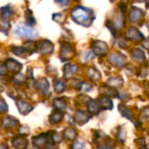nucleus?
Returning <instances> with one entry per match:
<instances>
[{
	"label": "nucleus",
	"mask_w": 149,
	"mask_h": 149,
	"mask_svg": "<svg viewBox=\"0 0 149 149\" xmlns=\"http://www.w3.org/2000/svg\"><path fill=\"white\" fill-rule=\"evenodd\" d=\"M15 33L19 37L26 38H33L36 37V31L32 28L22 24L17 27V29L15 30Z\"/></svg>",
	"instance_id": "f257e3e1"
},
{
	"label": "nucleus",
	"mask_w": 149,
	"mask_h": 149,
	"mask_svg": "<svg viewBox=\"0 0 149 149\" xmlns=\"http://www.w3.org/2000/svg\"><path fill=\"white\" fill-rule=\"evenodd\" d=\"M50 141H52L51 137L49 138V136L45 134L32 138V143L38 148H45L49 147V145L51 144Z\"/></svg>",
	"instance_id": "f03ea898"
},
{
	"label": "nucleus",
	"mask_w": 149,
	"mask_h": 149,
	"mask_svg": "<svg viewBox=\"0 0 149 149\" xmlns=\"http://www.w3.org/2000/svg\"><path fill=\"white\" fill-rule=\"evenodd\" d=\"M72 16L73 19L78 23H84L89 18V13L86 9L83 8H76L73 10Z\"/></svg>",
	"instance_id": "7ed1b4c3"
},
{
	"label": "nucleus",
	"mask_w": 149,
	"mask_h": 149,
	"mask_svg": "<svg viewBox=\"0 0 149 149\" xmlns=\"http://www.w3.org/2000/svg\"><path fill=\"white\" fill-rule=\"evenodd\" d=\"M12 145L16 149H25L28 146V140L24 135L16 136L12 141Z\"/></svg>",
	"instance_id": "20e7f679"
},
{
	"label": "nucleus",
	"mask_w": 149,
	"mask_h": 149,
	"mask_svg": "<svg viewBox=\"0 0 149 149\" xmlns=\"http://www.w3.org/2000/svg\"><path fill=\"white\" fill-rule=\"evenodd\" d=\"M16 105H17V108H18L19 113H20L21 114H23V115L28 114V113H29L30 112H31L32 109H33L32 106H31L29 103H27V102H25V101H24V100H17V101L16 102Z\"/></svg>",
	"instance_id": "39448f33"
},
{
	"label": "nucleus",
	"mask_w": 149,
	"mask_h": 149,
	"mask_svg": "<svg viewBox=\"0 0 149 149\" xmlns=\"http://www.w3.org/2000/svg\"><path fill=\"white\" fill-rule=\"evenodd\" d=\"M63 117H64V115H63V113L61 111L55 110L49 116V122L52 125L58 124V123H59L63 120Z\"/></svg>",
	"instance_id": "423d86ee"
},
{
	"label": "nucleus",
	"mask_w": 149,
	"mask_h": 149,
	"mask_svg": "<svg viewBox=\"0 0 149 149\" xmlns=\"http://www.w3.org/2000/svg\"><path fill=\"white\" fill-rule=\"evenodd\" d=\"M18 124V120L11 116H6L2 120V125L4 128H10L14 127Z\"/></svg>",
	"instance_id": "0eeeda50"
},
{
	"label": "nucleus",
	"mask_w": 149,
	"mask_h": 149,
	"mask_svg": "<svg viewBox=\"0 0 149 149\" xmlns=\"http://www.w3.org/2000/svg\"><path fill=\"white\" fill-rule=\"evenodd\" d=\"M36 87L43 93H47L49 91V83L45 79H41L36 83Z\"/></svg>",
	"instance_id": "6e6552de"
},
{
	"label": "nucleus",
	"mask_w": 149,
	"mask_h": 149,
	"mask_svg": "<svg viewBox=\"0 0 149 149\" xmlns=\"http://www.w3.org/2000/svg\"><path fill=\"white\" fill-rule=\"evenodd\" d=\"M89 118H90V117L87 115L86 113L82 112V111H79V112H77V113H76L75 120H76V122H78L79 124L82 125V124L87 122V120H89Z\"/></svg>",
	"instance_id": "1a4fd4ad"
},
{
	"label": "nucleus",
	"mask_w": 149,
	"mask_h": 149,
	"mask_svg": "<svg viewBox=\"0 0 149 149\" xmlns=\"http://www.w3.org/2000/svg\"><path fill=\"white\" fill-rule=\"evenodd\" d=\"M77 132L72 128H65L63 132V137L67 141H72L76 138Z\"/></svg>",
	"instance_id": "9d476101"
},
{
	"label": "nucleus",
	"mask_w": 149,
	"mask_h": 149,
	"mask_svg": "<svg viewBox=\"0 0 149 149\" xmlns=\"http://www.w3.org/2000/svg\"><path fill=\"white\" fill-rule=\"evenodd\" d=\"M6 67L7 69H9L10 71H12V72H18L20 70V68L22 67V65L20 64H18V62L13 60V59H10L7 61V64H6Z\"/></svg>",
	"instance_id": "9b49d317"
},
{
	"label": "nucleus",
	"mask_w": 149,
	"mask_h": 149,
	"mask_svg": "<svg viewBox=\"0 0 149 149\" xmlns=\"http://www.w3.org/2000/svg\"><path fill=\"white\" fill-rule=\"evenodd\" d=\"M53 107L56 110L63 112L66 109V103L62 99H55L53 101Z\"/></svg>",
	"instance_id": "f8f14e48"
},
{
	"label": "nucleus",
	"mask_w": 149,
	"mask_h": 149,
	"mask_svg": "<svg viewBox=\"0 0 149 149\" xmlns=\"http://www.w3.org/2000/svg\"><path fill=\"white\" fill-rule=\"evenodd\" d=\"M65 84L62 80H57L54 82V90L57 93H61L62 92L65 91Z\"/></svg>",
	"instance_id": "ddd939ff"
},
{
	"label": "nucleus",
	"mask_w": 149,
	"mask_h": 149,
	"mask_svg": "<svg viewBox=\"0 0 149 149\" xmlns=\"http://www.w3.org/2000/svg\"><path fill=\"white\" fill-rule=\"evenodd\" d=\"M76 72V67L73 65H66L64 69V73H65V77L66 79L71 78V76Z\"/></svg>",
	"instance_id": "4468645a"
},
{
	"label": "nucleus",
	"mask_w": 149,
	"mask_h": 149,
	"mask_svg": "<svg viewBox=\"0 0 149 149\" xmlns=\"http://www.w3.org/2000/svg\"><path fill=\"white\" fill-rule=\"evenodd\" d=\"M88 110L91 113H97L99 112V107L95 102L90 101L88 103Z\"/></svg>",
	"instance_id": "2eb2a0df"
},
{
	"label": "nucleus",
	"mask_w": 149,
	"mask_h": 149,
	"mask_svg": "<svg viewBox=\"0 0 149 149\" xmlns=\"http://www.w3.org/2000/svg\"><path fill=\"white\" fill-rule=\"evenodd\" d=\"M50 137H51V140L53 143H59L62 141V137L56 132L52 133V134L50 135Z\"/></svg>",
	"instance_id": "dca6fc26"
},
{
	"label": "nucleus",
	"mask_w": 149,
	"mask_h": 149,
	"mask_svg": "<svg viewBox=\"0 0 149 149\" xmlns=\"http://www.w3.org/2000/svg\"><path fill=\"white\" fill-rule=\"evenodd\" d=\"M1 12H2V14H1L2 17H4V18H8L9 17H10L12 15V11L9 7H5V8L2 9Z\"/></svg>",
	"instance_id": "f3484780"
},
{
	"label": "nucleus",
	"mask_w": 149,
	"mask_h": 149,
	"mask_svg": "<svg viewBox=\"0 0 149 149\" xmlns=\"http://www.w3.org/2000/svg\"><path fill=\"white\" fill-rule=\"evenodd\" d=\"M8 111V106L6 104V102L0 98V113H4Z\"/></svg>",
	"instance_id": "a211bd4d"
},
{
	"label": "nucleus",
	"mask_w": 149,
	"mask_h": 149,
	"mask_svg": "<svg viewBox=\"0 0 149 149\" xmlns=\"http://www.w3.org/2000/svg\"><path fill=\"white\" fill-rule=\"evenodd\" d=\"M72 149H85V144L84 142L78 141L72 145Z\"/></svg>",
	"instance_id": "6ab92c4d"
},
{
	"label": "nucleus",
	"mask_w": 149,
	"mask_h": 149,
	"mask_svg": "<svg viewBox=\"0 0 149 149\" xmlns=\"http://www.w3.org/2000/svg\"><path fill=\"white\" fill-rule=\"evenodd\" d=\"M19 133L21 134V135H26L30 133V130H29V127L27 126H22L20 128H19Z\"/></svg>",
	"instance_id": "aec40b11"
},
{
	"label": "nucleus",
	"mask_w": 149,
	"mask_h": 149,
	"mask_svg": "<svg viewBox=\"0 0 149 149\" xmlns=\"http://www.w3.org/2000/svg\"><path fill=\"white\" fill-rule=\"evenodd\" d=\"M55 2H57L58 3L61 4V5H67L69 3V0H55Z\"/></svg>",
	"instance_id": "412c9836"
},
{
	"label": "nucleus",
	"mask_w": 149,
	"mask_h": 149,
	"mask_svg": "<svg viewBox=\"0 0 149 149\" xmlns=\"http://www.w3.org/2000/svg\"><path fill=\"white\" fill-rule=\"evenodd\" d=\"M7 72V68H4L3 65H0V75H4Z\"/></svg>",
	"instance_id": "4be33fe9"
},
{
	"label": "nucleus",
	"mask_w": 149,
	"mask_h": 149,
	"mask_svg": "<svg viewBox=\"0 0 149 149\" xmlns=\"http://www.w3.org/2000/svg\"><path fill=\"white\" fill-rule=\"evenodd\" d=\"M0 149H9L6 144H0Z\"/></svg>",
	"instance_id": "5701e85b"
},
{
	"label": "nucleus",
	"mask_w": 149,
	"mask_h": 149,
	"mask_svg": "<svg viewBox=\"0 0 149 149\" xmlns=\"http://www.w3.org/2000/svg\"><path fill=\"white\" fill-rule=\"evenodd\" d=\"M3 88L0 86V93H1V92H3Z\"/></svg>",
	"instance_id": "b1692460"
}]
</instances>
